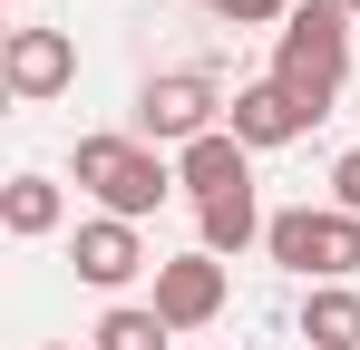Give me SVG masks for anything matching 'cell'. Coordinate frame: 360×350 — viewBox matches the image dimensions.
I'll list each match as a JSON object with an SVG mask.
<instances>
[{
	"mask_svg": "<svg viewBox=\"0 0 360 350\" xmlns=\"http://www.w3.org/2000/svg\"><path fill=\"white\" fill-rule=\"evenodd\" d=\"M68 78H78V39H68V30H10V39H0V88H10L20 108L68 98Z\"/></svg>",
	"mask_w": 360,
	"mask_h": 350,
	"instance_id": "obj_5",
	"label": "cell"
},
{
	"mask_svg": "<svg viewBox=\"0 0 360 350\" xmlns=\"http://www.w3.org/2000/svg\"><path fill=\"white\" fill-rule=\"evenodd\" d=\"M68 263H78L88 292H127L146 273V243H136V224H117V214H88V224L68 233Z\"/></svg>",
	"mask_w": 360,
	"mask_h": 350,
	"instance_id": "obj_7",
	"label": "cell"
},
{
	"mask_svg": "<svg viewBox=\"0 0 360 350\" xmlns=\"http://www.w3.org/2000/svg\"><path fill=\"white\" fill-rule=\"evenodd\" d=\"M253 185V146H243L234 127H214V136H195L176 156V195H195V205H224V195H243Z\"/></svg>",
	"mask_w": 360,
	"mask_h": 350,
	"instance_id": "obj_8",
	"label": "cell"
},
{
	"mask_svg": "<svg viewBox=\"0 0 360 350\" xmlns=\"http://www.w3.org/2000/svg\"><path fill=\"white\" fill-rule=\"evenodd\" d=\"M68 224V185L59 175H10L0 185V233L10 243H39V233H59Z\"/></svg>",
	"mask_w": 360,
	"mask_h": 350,
	"instance_id": "obj_10",
	"label": "cell"
},
{
	"mask_svg": "<svg viewBox=\"0 0 360 350\" xmlns=\"http://www.w3.org/2000/svg\"><path fill=\"white\" fill-rule=\"evenodd\" d=\"M331 205H341V214H360V146L331 166Z\"/></svg>",
	"mask_w": 360,
	"mask_h": 350,
	"instance_id": "obj_15",
	"label": "cell"
},
{
	"mask_svg": "<svg viewBox=\"0 0 360 350\" xmlns=\"http://www.w3.org/2000/svg\"><path fill=\"white\" fill-rule=\"evenodd\" d=\"M263 253L283 273H302V283H351L360 273V214H341V205H283L263 224Z\"/></svg>",
	"mask_w": 360,
	"mask_h": 350,
	"instance_id": "obj_3",
	"label": "cell"
},
{
	"mask_svg": "<svg viewBox=\"0 0 360 350\" xmlns=\"http://www.w3.org/2000/svg\"><path fill=\"white\" fill-rule=\"evenodd\" d=\"M166 341H176V331L156 321V302H117V311L88 331V350H166Z\"/></svg>",
	"mask_w": 360,
	"mask_h": 350,
	"instance_id": "obj_13",
	"label": "cell"
},
{
	"mask_svg": "<svg viewBox=\"0 0 360 350\" xmlns=\"http://www.w3.org/2000/svg\"><path fill=\"white\" fill-rule=\"evenodd\" d=\"M273 88H283L311 127L341 108V88H351V10H341V0H302L292 20H283V39H273Z\"/></svg>",
	"mask_w": 360,
	"mask_h": 350,
	"instance_id": "obj_1",
	"label": "cell"
},
{
	"mask_svg": "<svg viewBox=\"0 0 360 350\" xmlns=\"http://www.w3.org/2000/svg\"><path fill=\"white\" fill-rule=\"evenodd\" d=\"M302 341H311V350H360V292L351 283H311V302H302Z\"/></svg>",
	"mask_w": 360,
	"mask_h": 350,
	"instance_id": "obj_11",
	"label": "cell"
},
{
	"mask_svg": "<svg viewBox=\"0 0 360 350\" xmlns=\"http://www.w3.org/2000/svg\"><path fill=\"white\" fill-rule=\"evenodd\" d=\"M195 224H205V253H214V263H234L243 243H263L273 214H263V205H253V185H243V195H224V205H195Z\"/></svg>",
	"mask_w": 360,
	"mask_h": 350,
	"instance_id": "obj_12",
	"label": "cell"
},
{
	"mask_svg": "<svg viewBox=\"0 0 360 350\" xmlns=\"http://www.w3.org/2000/svg\"><path fill=\"white\" fill-rule=\"evenodd\" d=\"M214 10H224L234 30H273V20H292L302 0H214Z\"/></svg>",
	"mask_w": 360,
	"mask_h": 350,
	"instance_id": "obj_14",
	"label": "cell"
},
{
	"mask_svg": "<svg viewBox=\"0 0 360 350\" xmlns=\"http://www.w3.org/2000/svg\"><path fill=\"white\" fill-rule=\"evenodd\" d=\"M78 195H98V214H117V224H146L176 195V166L146 136H78Z\"/></svg>",
	"mask_w": 360,
	"mask_h": 350,
	"instance_id": "obj_2",
	"label": "cell"
},
{
	"mask_svg": "<svg viewBox=\"0 0 360 350\" xmlns=\"http://www.w3.org/2000/svg\"><path fill=\"white\" fill-rule=\"evenodd\" d=\"M341 10H351V20H360V0H341Z\"/></svg>",
	"mask_w": 360,
	"mask_h": 350,
	"instance_id": "obj_17",
	"label": "cell"
},
{
	"mask_svg": "<svg viewBox=\"0 0 360 350\" xmlns=\"http://www.w3.org/2000/svg\"><path fill=\"white\" fill-rule=\"evenodd\" d=\"M39 350H78V341H39Z\"/></svg>",
	"mask_w": 360,
	"mask_h": 350,
	"instance_id": "obj_16",
	"label": "cell"
},
{
	"mask_svg": "<svg viewBox=\"0 0 360 350\" xmlns=\"http://www.w3.org/2000/svg\"><path fill=\"white\" fill-rule=\"evenodd\" d=\"M224 127V98H214V78L205 68H166V78H146L136 88V127L127 136H146V146H195V136H214Z\"/></svg>",
	"mask_w": 360,
	"mask_h": 350,
	"instance_id": "obj_4",
	"label": "cell"
},
{
	"mask_svg": "<svg viewBox=\"0 0 360 350\" xmlns=\"http://www.w3.org/2000/svg\"><path fill=\"white\" fill-rule=\"evenodd\" d=\"M224 127H234V136L253 146V156H273V146H292V136L311 127V117H302L292 98L273 88V78H253V88H234V98H224Z\"/></svg>",
	"mask_w": 360,
	"mask_h": 350,
	"instance_id": "obj_9",
	"label": "cell"
},
{
	"mask_svg": "<svg viewBox=\"0 0 360 350\" xmlns=\"http://www.w3.org/2000/svg\"><path fill=\"white\" fill-rule=\"evenodd\" d=\"M224 311V263L195 243V253H176V263H156V321L166 331H205Z\"/></svg>",
	"mask_w": 360,
	"mask_h": 350,
	"instance_id": "obj_6",
	"label": "cell"
}]
</instances>
